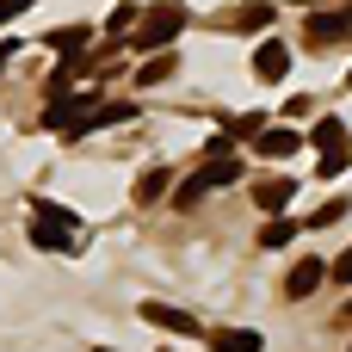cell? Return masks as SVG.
I'll return each mask as SVG.
<instances>
[{"label": "cell", "instance_id": "6da1fadb", "mask_svg": "<svg viewBox=\"0 0 352 352\" xmlns=\"http://www.w3.org/2000/svg\"><path fill=\"white\" fill-rule=\"evenodd\" d=\"M179 31H186V6H179V0H161V6H148V12H142V25L130 31V50H148V56H167Z\"/></svg>", "mask_w": 352, "mask_h": 352}, {"label": "cell", "instance_id": "7a4b0ae2", "mask_svg": "<svg viewBox=\"0 0 352 352\" xmlns=\"http://www.w3.org/2000/svg\"><path fill=\"white\" fill-rule=\"evenodd\" d=\"M235 179H241V161H235V155H223V161H210L204 173H192V179L179 186V204H198L204 192H217V186H235Z\"/></svg>", "mask_w": 352, "mask_h": 352}, {"label": "cell", "instance_id": "3957f363", "mask_svg": "<svg viewBox=\"0 0 352 352\" xmlns=\"http://www.w3.org/2000/svg\"><path fill=\"white\" fill-rule=\"evenodd\" d=\"M254 74H260V80H285V74H291V50H285L278 37H266V43L254 50Z\"/></svg>", "mask_w": 352, "mask_h": 352}, {"label": "cell", "instance_id": "277c9868", "mask_svg": "<svg viewBox=\"0 0 352 352\" xmlns=\"http://www.w3.org/2000/svg\"><path fill=\"white\" fill-rule=\"evenodd\" d=\"M254 148H260V155H266V161H272V155H278V161H285V155H297V148H303V136H297V130H291V124H266V130H260V136H254Z\"/></svg>", "mask_w": 352, "mask_h": 352}, {"label": "cell", "instance_id": "5b68a950", "mask_svg": "<svg viewBox=\"0 0 352 352\" xmlns=\"http://www.w3.org/2000/svg\"><path fill=\"white\" fill-rule=\"evenodd\" d=\"M31 241H37L43 254H80V248H87V235H74V229H56V223H31Z\"/></svg>", "mask_w": 352, "mask_h": 352}, {"label": "cell", "instance_id": "8992f818", "mask_svg": "<svg viewBox=\"0 0 352 352\" xmlns=\"http://www.w3.org/2000/svg\"><path fill=\"white\" fill-rule=\"evenodd\" d=\"M322 278H328V266H322V260H297V266H291V278H285V297H291V303H303V297H316V285H322Z\"/></svg>", "mask_w": 352, "mask_h": 352}, {"label": "cell", "instance_id": "52a82bcc", "mask_svg": "<svg viewBox=\"0 0 352 352\" xmlns=\"http://www.w3.org/2000/svg\"><path fill=\"white\" fill-rule=\"evenodd\" d=\"M142 322L148 328H167V334H198V322L186 309H173V303H142Z\"/></svg>", "mask_w": 352, "mask_h": 352}, {"label": "cell", "instance_id": "ba28073f", "mask_svg": "<svg viewBox=\"0 0 352 352\" xmlns=\"http://www.w3.org/2000/svg\"><path fill=\"white\" fill-rule=\"evenodd\" d=\"M291 192H297L291 179H260V186H254V204L266 210V223H272V217H285V204H291Z\"/></svg>", "mask_w": 352, "mask_h": 352}, {"label": "cell", "instance_id": "9c48e42d", "mask_svg": "<svg viewBox=\"0 0 352 352\" xmlns=\"http://www.w3.org/2000/svg\"><path fill=\"white\" fill-rule=\"evenodd\" d=\"M43 43H50L56 56H68V62H74V56H87L80 43H93V31H87V25H56V31L43 37Z\"/></svg>", "mask_w": 352, "mask_h": 352}, {"label": "cell", "instance_id": "30bf717a", "mask_svg": "<svg viewBox=\"0 0 352 352\" xmlns=\"http://www.w3.org/2000/svg\"><path fill=\"white\" fill-rule=\"evenodd\" d=\"M346 31H352V19H346V12H340V19H322V12H309V43H316V50H334Z\"/></svg>", "mask_w": 352, "mask_h": 352}, {"label": "cell", "instance_id": "8fae6325", "mask_svg": "<svg viewBox=\"0 0 352 352\" xmlns=\"http://www.w3.org/2000/svg\"><path fill=\"white\" fill-rule=\"evenodd\" d=\"M210 352H260V334L254 328H217L210 334Z\"/></svg>", "mask_w": 352, "mask_h": 352}, {"label": "cell", "instance_id": "7c38bea8", "mask_svg": "<svg viewBox=\"0 0 352 352\" xmlns=\"http://www.w3.org/2000/svg\"><path fill=\"white\" fill-rule=\"evenodd\" d=\"M322 155H346V124L340 118H316V136H309Z\"/></svg>", "mask_w": 352, "mask_h": 352}, {"label": "cell", "instance_id": "4fadbf2b", "mask_svg": "<svg viewBox=\"0 0 352 352\" xmlns=\"http://www.w3.org/2000/svg\"><path fill=\"white\" fill-rule=\"evenodd\" d=\"M31 210H37V223H56V229L87 235V229H80V217H74V210H62V204H50V198H31Z\"/></svg>", "mask_w": 352, "mask_h": 352}, {"label": "cell", "instance_id": "5bb4252c", "mask_svg": "<svg viewBox=\"0 0 352 352\" xmlns=\"http://www.w3.org/2000/svg\"><path fill=\"white\" fill-rule=\"evenodd\" d=\"M173 68H179L173 56H148V62L136 68V80H142V87H161V80H173Z\"/></svg>", "mask_w": 352, "mask_h": 352}, {"label": "cell", "instance_id": "9a60e30c", "mask_svg": "<svg viewBox=\"0 0 352 352\" xmlns=\"http://www.w3.org/2000/svg\"><path fill=\"white\" fill-rule=\"evenodd\" d=\"M161 192H167V167H148V173L136 179V204H155Z\"/></svg>", "mask_w": 352, "mask_h": 352}, {"label": "cell", "instance_id": "2e32d148", "mask_svg": "<svg viewBox=\"0 0 352 352\" xmlns=\"http://www.w3.org/2000/svg\"><path fill=\"white\" fill-rule=\"evenodd\" d=\"M291 235H297V223H285V217H272V223L260 229V248H285Z\"/></svg>", "mask_w": 352, "mask_h": 352}, {"label": "cell", "instance_id": "e0dca14e", "mask_svg": "<svg viewBox=\"0 0 352 352\" xmlns=\"http://www.w3.org/2000/svg\"><path fill=\"white\" fill-rule=\"evenodd\" d=\"M130 25H136V0H124V6H118V12L105 19V31H111V37H124Z\"/></svg>", "mask_w": 352, "mask_h": 352}, {"label": "cell", "instance_id": "ac0fdd59", "mask_svg": "<svg viewBox=\"0 0 352 352\" xmlns=\"http://www.w3.org/2000/svg\"><path fill=\"white\" fill-rule=\"evenodd\" d=\"M266 19H272V0H254V6H241V12H235V25H248V31H254V25H266Z\"/></svg>", "mask_w": 352, "mask_h": 352}, {"label": "cell", "instance_id": "d6986e66", "mask_svg": "<svg viewBox=\"0 0 352 352\" xmlns=\"http://www.w3.org/2000/svg\"><path fill=\"white\" fill-rule=\"evenodd\" d=\"M346 161H352V155H322V161H316V173H322V179H340V173H346Z\"/></svg>", "mask_w": 352, "mask_h": 352}, {"label": "cell", "instance_id": "ffe728a7", "mask_svg": "<svg viewBox=\"0 0 352 352\" xmlns=\"http://www.w3.org/2000/svg\"><path fill=\"white\" fill-rule=\"evenodd\" d=\"M328 278H334V285H352V248L334 260V266H328Z\"/></svg>", "mask_w": 352, "mask_h": 352}, {"label": "cell", "instance_id": "44dd1931", "mask_svg": "<svg viewBox=\"0 0 352 352\" xmlns=\"http://www.w3.org/2000/svg\"><path fill=\"white\" fill-rule=\"evenodd\" d=\"M340 217H346V198H334V204H322V210H316V229H322V223H340Z\"/></svg>", "mask_w": 352, "mask_h": 352}, {"label": "cell", "instance_id": "7402d4cb", "mask_svg": "<svg viewBox=\"0 0 352 352\" xmlns=\"http://www.w3.org/2000/svg\"><path fill=\"white\" fill-rule=\"evenodd\" d=\"M31 0H0V19H12V12H25Z\"/></svg>", "mask_w": 352, "mask_h": 352}, {"label": "cell", "instance_id": "603a6c76", "mask_svg": "<svg viewBox=\"0 0 352 352\" xmlns=\"http://www.w3.org/2000/svg\"><path fill=\"white\" fill-rule=\"evenodd\" d=\"M12 50H19V43H0V68H6V62H12Z\"/></svg>", "mask_w": 352, "mask_h": 352}, {"label": "cell", "instance_id": "cb8c5ba5", "mask_svg": "<svg viewBox=\"0 0 352 352\" xmlns=\"http://www.w3.org/2000/svg\"><path fill=\"white\" fill-rule=\"evenodd\" d=\"M297 6H316V0H297Z\"/></svg>", "mask_w": 352, "mask_h": 352}, {"label": "cell", "instance_id": "d4e9b609", "mask_svg": "<svg viewBox=\"0 0 352 352\" xmlns=\"http://www.w3.org/2000/svg\"><path fill=\"white\" fill-rule=\"evenodd\" d=\"M346 87H352V74H346Z\"/></svg>", "mask_w": 352, "mask_h": 352}, {"label": "cell", "instance_id": "484cf974", "mask_svg": "<svg viewBox=\"0 0 352 352\" xmlns=\"http://www.w3.org/2000/svg\"><path fill=\"white\" fill-rule=\"evenodd\" d=\"M346 352H352V346H346Z\"/></svg>", "mask_w": 352, "mask_h": 352}]
</instances>
